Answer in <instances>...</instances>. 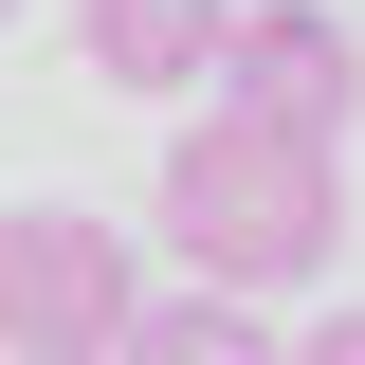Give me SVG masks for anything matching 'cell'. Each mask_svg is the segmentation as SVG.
I'll return each mask as SVG.
<instances>
[{
	"mask_svg": "<svg viewBox=\"0 0 365 365\" xmlns=\"http://www.w3.org/2000/svg\"><path fill=\"white\" fill-rule=\"evenodd\" d=\"M146 220H165V256L201 274V292H311L329 256H347V182H329V128H256V110H201V128L165 146V182H146Z\"/></svg>",
	"mask_w": 365,
	"mask_h": 365,
	"instance_id": "obj_1",
	"label": "cell"
},
{
	"mask_svg": "<svg viewBox=\"0 0 365 365\" xmlns=\"http://www.w3.org/2000/svg\"><path fill=\"white\" fill-rule=\"evenodd\" d=\"M110 365H292V347H274L256 292H201V274H182V292H146V311L110 329Z\"/></svg>",
	"mask_w": 365,
	"mask_h": 365,
	"instance_id": "obj_5",
	"label": "cell"
},
{
	"mask_svg": "<svg viewBox=\"0 0 365 365\" xmlns=\"http://www.w3.org/2000/svg\"><path fill=\"white\" fill-rule=\"evenodd\" d=\"M128 311H146L128 220H91V201H0V365H110Z\"/></svg>",
	"mask_w": 365,
	"mask_h": 365,
	"instance_id": "obj_2",
	"label": "cell"
},
{
	"mask_svg": "<svg viewBox=\"0 0 365 365\" xmlns=\"http://www.w3.org/2000/svg\"><path fill=\"white\" fill-rule=\"evenodd\" d=\"M220 110H256V128H347V110H365L347 19H311V0H256V19L220 37Z\"/></svg>",
	"mask_w": 365,
	"mask_h": 365,
	"instance_id": "obj_3",
	"label": "cell"
},
{
	"mask_svg": "<svg viewBox=\"0 0 365 365\" xmlns=\"http://www.w3.org/2000/svg\"><path fill=\"white\" fill-rule=\"evenodd\" d=\"M220 37H237V0H73V55L110 91H201Z\"/></svg>",
	"mask_w": 365,
	"mask_h": 365,
	"instance_id": "obj_4",
	"label": "cell"
},
{
	"mask_svg": "<svg viewBox=\"0 0 365 365\" xmlns=\"http://www.w3.org/2000/svg\"><path fill=\"white\" fill-rule=\"evenodd\" d=\"M0 19H19V0H0Z\"/></svg>",
	"mask_w": 365,
	"mask_h": 365,
	"instance_id": "obj_7",
	"label": "cell"
},
{
	"mask_svg": "<svg viewBox=\"0 0 365 365\" xmlns=\"http://www.w3.org/2000/svg\"><path fill=\"white\" fill-rule=\"evenodd\" d=\"M292 365H365V311H329V329H311V347H292Z\"/></svg>",
	"mask_w": 365,
	"mask_h": 365,
	"instance_id": "obj_6",
	"label": "cell"
}]
</instances>
